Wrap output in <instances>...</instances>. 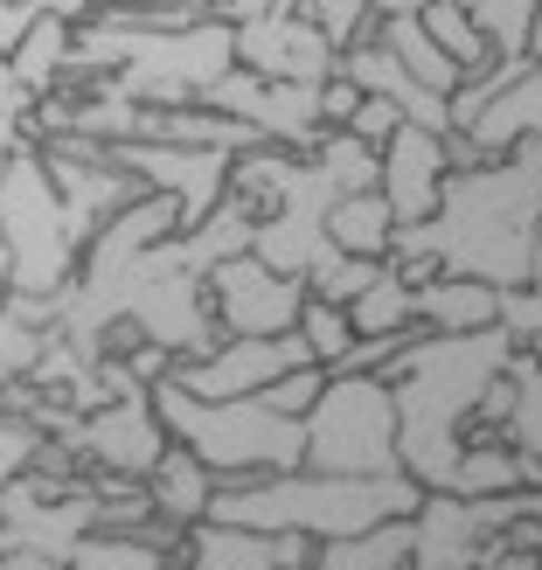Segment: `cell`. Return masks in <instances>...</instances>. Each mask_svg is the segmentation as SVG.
<instances>
[{
  "mask_svg": "<svg viewBox=\"0 0 542 570\" xmlns=\"http://www.w3.org/2000/svg\"><path fill=\"white\" fill-rule=\"evenodd\" d=\"M14 147H28V126H21V119H0V167H8Z\"/></svg>",
  "mask_w": 542,
  "mask_h": 570,
  "instance_id": "cell-37",
  "label": "cell"
},
{
  "mask_svg": "<svg viewBox=\"0 0 542 570\" xmlns=\"http://www.w3.org/2000/svg\"><path fill=\"white\" fill-rule=\"evenodd\" d=\"M480 36L494 42V56H529V28L542 14V0H466Z\"/></svg>",
  "mask_w": 542,
  "mask_h": 570,
  "instance_id": "cell-24",
  "label": "cell"
},
{
  "mask_svg": "<svg viewBox=\"0 0 542 570\" xmlns=\"http://www.w3.org/2000/svg\"><path fill=\"white\" fill-rule=\"evenodd\" d=\"M501 334L515 348H542V285H501Z\"/></svg>",
  "mask_w": 542,
  "mask_h": 570,
  "instance_id": "cell-29",
  "label": "cell"
},
{
  "mask_svg": "<svg viewBox=\"0 0 542 570\" xmlns=\"http://www.w3.org/2000/svg\"><path fill=\"white\" fill-rule=\"evenodd\" d=\"M42 452H49V432L28 411H14V404H0V488L8 480H21L28 466H42Z\"/></svg>",
  "mask_w": 542,
  "mask_h": 570,
  "instance_id": "cell-25",
  "label": "cell"
},
{
  "mask_svg": "<svg viewBox=\"0 0 542 570\" xmlns=\"http://www.w3.org/2000/svg\"><path fill=\"white\" fill-rule=\"evenodd\" d=\"M56 445H63L83 473L147 480L154 460H160L167 445H175V432H167V417H160V404H154V383H132V390L111 396V404L70 417L63 432H56Z\"/></svg>",
  "mask_w": 542,
  "mask_h": 570,
  "instance_id": "cell-6",
  "label": "cell"
},
{
  "mask_svg": "<svg viewBox=\"0 0 542 570\" xmlns=\"http://www.w3.org/2000/svg\"><path fill=\"white\" fill-rule=\"evenodd\" d=\"M299 341H306V355L313 362H327V368H341L348 362V348H355V313L341 306V299H321V293H306V313H299Z\"/></svg>",
  "mask_w": 542,
  "mask_h": 570,
  "instance_id": "cell-23",
  "label": "cell"
},
{
  "mask_svg": "<svg viewBox=\"0 0 542 570\" xmlns=\"http://www.w3.org/2000/svg\"><path fill=\"white\" fill-rule=\"evenodd\" d=\"M348 313H355V334H417V285L390 265Z\"/></svg>",
  "mask_w": 542,
  "mask_h": 570,
  "instance_id": "cell-21",
  "label": "cell"
},
{
  "mask_svg": "<svg viewBox=\"0 0 542 570\" xmlns=\"http://www.w3.org/2000/svg\"><path fill=\"white\" fill-rule=\"evenodd\" d=\"M396 126H404V111H396L390 98H368V91H362V105H355L348 132H355V139H368V147H383V139H390Z\"/></svg>",
  "mask_w": 542,
  "mask_h": 570,
  "instance_id": "cell-31",
  "label": "cell"
},
{
  "mask_svg": "<svg viewBox=\"0 0 542 570\" xmlns=\"http://www.w3.org/2000/svg\"><path fill=\"white\" fill-rule=\"evenodd\" d=\"M42 348H49V327H28L21 313L0 299V390H14L28 368L42 362Z\"/></svg>",
  "mask_w": 542,
  "mask_h": 570,
  "instance_id": "cell-26",
  "label": "cell"
},
{
  "mask_svg": "<svg viewBox=\"0 0 542 570\" xmlns=\"http://www.w3.org/2000/svg\"><path fill=\"white\" fill-rule=\"evenodd\" d=\"M111 160H119L126 175H139L154 195H167V203L181 209V230L203 223L223 195H230V167H237L230 147H175V139H119Z\"/></svg>",
  "mask_w": 542,
  "mask_h": 570,
  "instance_id": "cell-8",
  "label": "cell"
},
{
  "mask_svg": "<svg viewBox=\"0 0 542 570\" xmlns=\"http://www.w3.org/2000/svg\"><path fill=\"white\" fill-rule=\"evenodd\" d=\"M368 8H376V21H404V14H424L432 0H368Z\"/></svg>",
  "mask_w": 542,
  "mask_h": 570,
  "instance_id": "cell-36",
  "label": "cell"
},
{
  "mask_svg": "<svg viewBox=\"0 0 542 570\" xmlns=\"http://www.w3.org/2000/svg\"><path fill=\"white\" fill-rule=\"evenodd\" d=\"M529 285H542V223H535V244H529Z\"/></svg>",
  "mask_w": 542,
  "mask_h": 570,
  "instance_id": "cell-38",
  "label": "cell"
},
{
  "mask_svg": "<svg viewBox=\"0 0 542 570\" xmlns=\"http://www.w3.org/2000/svg\"><path fill=\"white\" fill-rule=\"evenodd\" d=\"M529 355H535V362H542V348H529Z\"/></svg>",
  "mask_w": 542,
  "mask_h": 570,
  "instance_id": "cell-41",
  "label": "cell"
},
{
  "mask_svg": "<svg viewBox=\"0 0 542 570\" xmlns=\"http://www.w3.org/2000/svg\"><path fill=\"white\" fill-rule=\"evenodd\" d=\"M21 8H42V0H21Z\"/></svg>",
  "mask_w": 542,
  "mask_h": 570,
  "instance_id": "cell-40",
  "label": "cell"
},
{
  "mask_svg": "<svg viewBox=\"0 0 542 570\" xmlns=\"http://www.w3.org/2000/svg\"><path fill=\"white\" fill-rule=\"evenodd\" d=\"M417 327L424 334H487L501 327V285L473 272H432L417 285Z\"/></svg>",
  "mask_w": 542,
  "mask_h": 570,
  "instance_id": "cell-14",
  "label": "cell"
},
{
  "mask_svg": "<svg viewBox=\"0 0 542 570\" xmlns=\"http://www.w3.org/2000/svg\"><path fill=\"white\" fill-rule=\"evenodd\" d=\"M293 8L321 28L334 49H348L355 36H368V28H376V8H368V0H293Z\"/></svg>",
  "mask_w": 542,
  "mask_h": 570,
  "instance_id": "cell-27",
  "label": "cell"
},
{
  "mask_svg": "<svg viewBox=\"0 0 542 570\" xmlns=\"http://www.w3.org/2000/svg\"><path fill=\"white\" fill-rule=\"evenodd\" d=\"M28 111H36V91H28V83L14 77V63L0 56V119H21L28 126Z\"/></svg>",
  "mask_w": 542,
  "mask_h": 570,
  "instance_id": "cell-32",
  "label": "cell"
},
{
  "mask_svg": "<svg viewBox=\"0 0 542 570\" xmlns=\"http://www.w3.org/2000/svg\"><path fill=\"white\" fill-rule=\"evenodd\" d=\"M306 293H313L306 278L265 265L258 250H237V258L209 265V299H216L223 334H299Z\"/></svg>",
  "mask_w": 542,
  "mask_h": 570,
  "instance_id": "cell-7",
  "label": "cell"
},
{
  "mask_svg": "<svg viewBox=\"0 0 542 570\" xmlns=\"http://www.w3.org/2000/svg\"><path fill=\"white\" fill-rule=\"evenodd\" d=\"M460 132L473 139L480 160H501V154L529 147V139H542V63H535V56H522V63L494 83V98L480 105Z\"/></svg>",
  "mask_w": 542,
  "mask_h": 570,
  "instance_id": "cell-13",
  "label": "cell"
},
{
  "mask_svg": "<svg viewBox=\"0 0 542 570\" xmlns=\"http://www.w3.org/2000/svg\"><path fill=\"white\" fill-rule=\"evenodd\" d=\"M70 42H77V28L36 8V28H28V36H21V49L8 56V63H14V77H21V83H28V91H36V98H49L56 83L70 77Z\"/></svg>",
  "mask_w": 542,
  "mask_h": 570,
  "instance_id": "cell-18",
  "label": "cell"
},
{
  "mask_svg": "<svg viewBox=\"0 0 542 570\" xmlns=\"http://www.w3.org/2000/svg\"><path fill=\"white\" fill-rule=\"evenodd\" d=\"M383 272H390V258H334L321 278H313V293H321V299H341V306H355Z\"/></svg>",
  "mask_w": 542,
  "mask_h": 570,
  "instance_id": "cell-30",
  "label": "cell"
},
{
  "mask_svg": "<svg viewBox=\"0 0 542 570\" xmlns=\"http://www.w3.org/2000/svg\"><path fill=\"white\" fill-rule=\"evenodd\" d=\"M306 466L321 473H404V424L390 376L334 368L321 404L306 411Z\"/></svg>",
  "mask_w": 542,
  "mask_h": 570,
  "instance_id": "cell-5",
  "label": "cell"
},
{
  "mask_svg": "<svg viewBox=\"0 0 542 570\" xmlns=\"http://www.w3.org/2000/svg\"><path fill=\"white\" fill-rule=\"evenodd\" d=\"M237 63L258 70L265 83H327L341 70V49L293 8V0H278L272 14L237 28Z\"/></svg>",
  "mask_w": 542,
  "mask_h": 570,
  "instance_id": "cell-10",
  "label": "cell"
},
{
  "mask_svg": "<svg viewBox=\"0 0 542 570\" xmlns=\"http://www.w3.org/2000/svg\"><path fill=\"white\" fill-rule=\"evenodd\" d=\"M515 341L501 327L487 334H417L404 362L390 368L396 390V424H404V473L424 488H452V466L473 439L480 396L507 368Z\"/></svg>",
  "mask_w": 542,
  "mask_h": 570,
  "instance_id": "cell-1",
  "label": "cell"
},
{
  "mask_svg": "<svg viewBox=\"0 0 542 570\" xmlns=\"http://www.w3.org/2000/svg\"><path fill=\"white\" fill-rule=\"evenodd\" d=\"M327 376H334L327 362H293V368H285L278 383H265V404H272V411H285V417H306L313 404H321Z\"/></svg>",
  "mask_w": 542,
  "mask_h": 570,
  "instance_id": "cell-28",
  "label": "cell"
},
{
  "mask_svg": "<svg viewBox=\"0 0 542 570\" xmlns=\"http://www.w3.org/2000/svg\"><path fill=\"white\" fill-rule=\"evenodd\" d=\"M383 42L396 49V63H404L417 83H424V91H438V98H452V91H460V83H466V70L460 63H452V56L432 42V28H424L417 14H404V21H383Z\"/></svg>",
  "mask_w": 542,
  "mask_h": 570,
  "instance_id": "cell-19",
  "label": "cell"
},
{
  "mask_svg": "<svg viewBox=\"0 0 542 570\" xmlns=\"http://www.w3.org/2000/svg\"><path fill=\"white\" fill-rule=\"evenodd\" d=\"M507 376H515V396H507V424H501V439L515 445L522 460L535 466V480H542V362H535L529 348H515Z\"/></svg>",
  "mask_w": 542,
  "mask_h": 570,
  "instance_id": "cell-20",
  "label": "cell"
},
{
  "mask_svg": "<svg viewBox=\"0 0 542 570\" xmlns=\"http://www.w3.org/2000/svg\"><path fill=\"white\" fill-rule=\"evenodd\" d=\"M28 28H36V8H21V0H0V56H14Z\"/></svg>",
  "mask_w": 542,
  "mask_h": 570,
  "instance_id": "cell-33",
  "label": "cell"
},
{
  "mask_svg": "<svg viewBox=\"0 0 542 570\" xmlns=\"http://www.w3.org/2000/svg\"><path fill=\"white\" fill-rule=\"evenodd\" d=\"M0 244H8V299L63 306L83 265V244L70 230V209L49 181V160L36 139L14 147L8 167H0Z\"/></svg>",
  "mask_w": 542,
  "mask_h": 570,
  "instance_id": "cell-4",
  "label": "cell"
},
{
  "mask_svg": "<svg viewBox=\"0 0 542 570\" xmlns=\"http://www.w3.org/2000/svg\"><path fill=\"white\" fill-rule=\"evenodd\" d=\"M0 293H8V244H0Z\"/></svg>",
  "mask_w": 542,
  "mask_h": 570,
  "instance_id": "cell-39",
  "label": "cell"
},
{
  "mask_svg": "<svg viewBox=\"0 0 542 570\" xmlns=\"http://www.w3.org/2000/svg\"><path fill=\"white\" fill-rule=\"evenodd\" d=\"M487 570H542V550H529V543H515V550H501Z\"/></svg>",
  "mask_w": 542,
  "mask_h": 570,
  "instance_id": "cell-35",
  "label": "cell"
},
{
  "mask_svg": "<svg viewBox=\"0 0 542 570\" xmlns=\"http://www.w3.org/2000/svg\"><path fill=\"white\" fill-rule=\"evenodd\" d=\"M417 501H424V480H411V473L293 466V473H258V480H216L209 515L278 529V535H306V543H334V535L376 529L390 515H417Z\"/></svg>",
  "mask_w": 542,
  "mask_h": 570,
  "instance_id": "cell-2",
  "label": "cell"
},
{
  "mask_svg": "<svg viewBox=\"0 0 542 570\" xmlns=\"http://www.w3.org/2000/svg\"><path fill=\"white\" fill-rule=\"evenodd\" d=\"M181 570H306L313 543L306 535H278V529H250V522H195L181 535Z\"/></svg>",
  "mask_w": 542,
  "mask_h": 570,
  "instance_id": "cell-12",
  "label": "cell"
},
{
  "mask_svg": "<svg viewBox=\"0 0 542 570\" xmlns=\"http://www.w3.org/2000/svg\"><path fill=\"white\" fill-rule=\"evenodd\" d=\"M147 501H154V522L160 529H175L188 535L195 522H209V508H216V473L195 460L188 445H167L154 473H147Z\"/></svg>",
  "mask_w": 542,
  "mask_h": 570,
  "instance_id": "cell-15",
  "label": "cell"
},
{
  "mask_svg": "<svg viewBox=\"0 0 542 570\" xmlns=\"http://www.w3.org/2000/svg\"><path fill=\"white\" fill-rule=\"evenodd\" d=\"M111 8V0H42V14H56V21H70V28H83V21H98Z\"/></svg>",
  "mask_w": 542,
  "mask_h": 570,
  "instance_id": "cell-34",
  "label": "cell"
},
{
  "mask_svg": "<svg viewBox=\"0 0 542 570\" xmlns=\"http://www.w3.org/2000/svg\"><path fill=\"white\" fill-rule=\"evenodd\" d=\"M452 181V132H432V126H396L383 139V175L376 188L390 195V209L396 223H424V216H438V195Z\"/></svg>",
  "mask_w": 542,
  "mask_h": 570,
  "instance_id": "cell-11",
  "label": "cell"
},
{
  "mask_svg": "<svg viewBox=\"0 0 542 570\" xmlns=\"http://www.w3.org/2000/svg\"><path fill=\"white\" fill-rule=\"evenodd\" d=\"M209 8H223V0H209Z\"/></svg>",
  "mask_w": 542,
  "mask_h": 570,
  "instance_id": "cell-42",
  "label": "cell"
},
{
  "mask_svg": "<svg viewBox=\"0 0 542 570\" xmlns=\"http://www.w3.org/2000/svg\"><path fill=\"white\" fill-rule=\"evenodd\" d=\"M293 362H313L299 334H223L209 355L175 362L160 383H181L195 396H258L265 383H278Z\"/></svg>",
  "mask_w": 542,
  "mask_h": 570,
  "instance_id": "cell-9",
  "label": "cell"
},
{
  "mask_svg": "<svg viewBox=\"0 0 542 570\" xmlns=\"http://www.w3.org/2000/svg\"><path fill=\"white\" fill-rule=\"evenodd\" d=\"M306 570H417V535L411 515H390L376 529H355V535H334V543H313Z\"/></svg>",
  "mask_w": 542,
  "mask_h": 570,
  "instance_id": "cell-16",
  "label": "cell"
},
{
  "mask_svg": "<svg viewBox=\"0 0 542 570\" xmlns=\"http://www.w3.org/2000/svg\"><path fill=\"white\" fill-rule=\"evenodd\" d=\"M417 21L432 28V42H438V49H445L452 63L466 70V77L494 63V42L480 36V21H473V8H466V0H432V8H424Z\"/></svg>",
  "mask_w": 542,
  "mask_h": 570,
  "instance_id": "cell-22",
  "label": "cell"
},
{
  "mask_svg": "<svg viewBox=\"0 0 542 570\" xmlns=\"http://www.w3.org/2000/svg\"><path fill=\"white\" fill-rule=\"evenodd\" d=\"M327 244L341 250V258H390L396 244V209L383 188H355L341 195V203L327 209Z\"/></svg>",
  "mask_w": 542,
  "mask_h": 570,
  "instance_id": "cell-17",
  "label": "cell"
},
{
  "mask_svg": "<svg viewBox=\"0 0 542 570\" xmlns=\"http://www.w3.org/2000/svg\"><path fill=\"white\" fill-rule=\"evenodd\" d=\"M154 404L175 445H188L216 480H258L306 466V417H285L258 396H195L181 383H154Z\"/></svg>",
  "mask_w": 542,
  "mask_h": 570,
  "instance_id": "cell-3",
  "label": "cell"
}]
</instances>
